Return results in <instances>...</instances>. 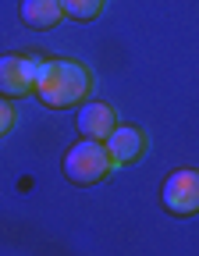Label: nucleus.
<instances>
[{
  "label": "nucleus",
  "instance_id": "f257e3e1",
  "mask_svg": "<svg viewBox=\"0 0 199 256\" xmlns=\"http://www.w3.org/2000/svg\"><path fill=\"white\" fill-rule=\"evenodd\" d=\"M96 89V75L89 64L75 57H43L36 64V82H32V96L46 110H68L89 100Z\"/></svg>",
  "mask_w": 199,
  "mask_h": 256
},
{
  "label": "nucleus",
  "instance_id": "f03ea898",
  "mask_svg": "<svg viewBox=\"0 0 199 256\" xmlns=\"http://www.w3.org/2000/svg\"><path fill=\"white\" fill-rule=\"evenodd\" d=\"M60 171H64V178H68L72 185L89 188V185L104 182L114 171V160H110L107 146L100 139H78V142H72L68 150H64Z\"/></svg>",
  "mask_w": 199,
  "mask_h": 256
},
{
  "label": "nucleus",
  "instance_id": "1a4fd4ad",
  "mask_svg": "<svg viewBox=\"0 0 199 256\" xmlns=\"http://www.w3.org/2000/svg\"><path fill=\"white\" fill-rule=\"evenodd\" d=\"M18 121V110H14V100H8V96H0V139H4L11 128Z\"/></svg>",
  "mask_w": 199,
  "mask_h": 256
},
{
  "label": "nucleus",
  "instance_id": "6e6552de",
  "mask_svg": "<svg viewBox=\"0 0 199 256\" xmlns=\"http://www.w3.org/2000/svg\"><path fill=\"white\" fill-rule=\"evenodd\" d=\"M107 0H60V11H64V22H96L100 14H104Z\"/></svg>",
  "mask_w": 199,
  "mask_h": 256
},
{
  "label": "nucleus",
  "instance_id": "7ed1b4c3",
  "mask_svg": "<svg viewBox=\"0 0 199 256\" xmlns=\"http://www.w3.org/2000/svg\"><path fill=\"white\" fill-rule=\"evenodd\" d=\"M160 206L171 217H192L199 210V174L192 168H178L160 182Z\"/></svg>",
  "mask_w": 199,
  "mask_h": 256
},
{
  "label": "nucleus",
  "instance_id": "39448f33",
  "mask_svg": "<svg viewBox=\"0 0 199 256\" xmlns=\"http://www.w3.org/2000/svg\"><path fill=\"white\" fill-rule=\"evenodd\" d=\"M104 146H107V153H110V160H114V168H128V164H136V160L146 156L150 136L142 132L139 124H121V121H118L110 132H107Z\"/></svg>",
  "mask_w": 199,
  "mask_h": 256
},
{
  "label": "nucleus",
  "instance_id": "0eeeda50",
  "mask_svg": "<svg viewBox=\"0 0 199 256\" xmlns=\"http://www.w3.org/2000/svg\"><path fill=\"white\" fill-rule=\"evenodd\" d=\"M22 22L36 32H50L64 22V11H60V0H22L18 8Z\"/></svg>",
  "mask_w": 199,
  "mask_h": 256
},
{
  "label": "nucleus",
  "instance_id": "20e7f679",
  "mask_svg": "<svg viewBox=\"0 0 199 256\" xmlns=\"http://www.w3.org/2000/svg\"><path fill=\"white\" fill-rule=\"evenodd\" d=\"M36 64L40 54H0V96L8 100H25L32 96V82H36Z\"/></svg>",
  "mask_w": 199,
  "mask_h": 256
},
{
  "label": "nucleus",
  "instance_id": "423d86ee",
  "mask_svg": "<svg viewBox=\"0 0 199 256\" xmlns=\"http://www.w3.org/2000/svg\"><path fill=\"white\" fill-rule=\"evenodd\" d=\"M118 121H121V118H118V107L107 104V100H92V96L78 104V114H75L78 136H82V139H100V142L107 139V132H110Z\"/></svg>",
  "mask_w": 199,
  "mask_h": 256
}]
</instances>
